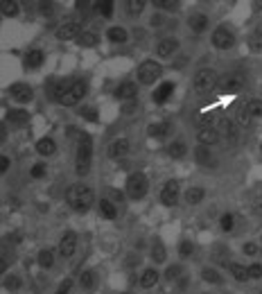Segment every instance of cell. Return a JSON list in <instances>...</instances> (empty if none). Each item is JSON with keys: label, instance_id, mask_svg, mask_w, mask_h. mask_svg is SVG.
Here are the masks:
<instances>
[{"label": "cell", "instance_id": "cell-12", "mask_svg": "<svg viewBox=\"0 0 262 294\" xmlns=\"http://www.w3.org/2000/svg\"><path fill=\"white\" fill-rule=\"evenodd\" d=\"M220 132H217L215 127H201L197 132V141H199V145H203V147H212V145H217L220 143Z\"/></svg>", "mask_w": 262, "mask_h": 294}, {"label": "cell", "instance_id": "cell-29", "mask_svg": "<svg viewBox=\"0 0 262 294\" xmlns=\"http://www.w3.org/2000/svg\"><path fill=\"white\" fill-rule=\"evenodd\" d=\"M188 25H190L192 32H203L208 27V16L206 14H192V16L188 18Z\"/></svg>", "mask_w": 262, "mask_h": 294}, {"label": "cell", "instance_id": "cell-51", "mask_svg": "<svg viewBox=\"0 0 262 294\" xmlns=\"http://www.w3.org/2000/svg\"><path fill=\"white\" fill-rule=\"evenodd\" d=\"M5 287H7V290H18V287H21V278L7 276V281H5Z\"/></svg>", "mask_w": 262, "mask_h": 294}, {"label": "cell", "instance_id": "cell-10", "mask_svg": "<svg viewBox=\"0 0 262 294\" xmlns=\"http://www.w3.org/2000/svg\"><path fill=\"white\" fill-rule=\"evenodd\" d=\"M9 95H12V98L16 100V102L27 104V102H32L34 91H32V86L23 84V81H16V84H12V86H9Z\"/></svg>", "mask_w": 262, "mask_h": 294}, {"label": "cell", "instance_id": "cell-37", "mask_svg": "<svg viewBox=\"0 0 262 294\" xmlns=\"http://www.w3.org/2000/svg\"><path fill=\"white\" fill-rule=\"evenodd\" d=\"M201 278H203L206 283H215V285H220V283L224 281V278L220 276V272H217V269H212V267H206V269H203V272H201Z\"/></svg>", "mask_w": 262, "mask_h": 294}, {"label": "cell", "instance_id": "cell-36", "mask_svg": "<svg viewBox=\"0 0 262 294\" xmlns=\"http://www.w3.org/2000/svg\"><path fill=\"white\" fill-rule=\"evenodd\" d=\"M249 204H251V208H253L255 213H260V215H262V184H260L258 188H253Z\"/></svg>", "mask_w": 262, "mask_h": 294}, {"label": "cell", "instance_id": "cell-5", "mask_svg": "<svg viewBox=\"0 0 262 294\" xmlns=\"http://www.w3.org/2000/svg\"><path fill=\"white\" fill-rule=\"evenodd\" d=\"M86 91H89V86H86L84 79H75L70 81V86H68L66 95L59 100V104H64V107H75L77 102H81L86 95Z\"/></svg>", "mask_w": 262, "mask_h": 294}, {"label": "cell", "instance_id": "cell-2", "mask_svg": "<svg viewBox=\"0 0 262 294\" xmlns=\"http://www.w3.org/2000/svg\"><path fill=\"white\" fill-rule=\"evenodd\" d=\"M91 158H93V138L89 134H81V138L77 141V158H75V167L79 177L89 175Z\"/></svg>", "mask_w": 262, "mask_h": 294}, {"label": "cell", "instance_id": "cell-21", "mask_svg": "<svg viewBox=\"0 0 262 294\" xmlns=\"http://www.w3.org/2000/svg\"><path fill=\"white\" fill-rule=\"evenodd\" d=\"M7 120L14 127H25L30 122V113L25 109H12V111H7Z\"/></svg>", "mask_w": 262, "mask_h": 294}, {"label": "cell", "instance_id": "cell-34", "mask_svg": "<svg viewBox=\"0 0 262 294\" xmlns=\"http://www.w3.org/2000/svg\"><path fill=\"white\" fill-rule=\"evenodd\" d=\"M152 260L154 263H165L167 260V249H165V244L158 240V242H154V247H152Z\"/></svg>", "mask_w": 262, "mask_h": 294}, {"label": "cell", "instance_id": "cell-39", "mask_svg": "<svg viewBox=\"0 0 262 294\" xmlns=\"http://www.w3.org/2000/svg\"><path fill=\"white\" fill-rule=\"evenodd\" d=\"M220 229L224 231V233H229V231L235 229V215H233V213H224V215H222V220H220Z\"/></svg>", "mask_w": 262, "mask_h": 294}, {"label": "cell", "instance_id": "cell-50", "mask_svg": "<svg viewBox=\"0 0 262 294\" xmlns=\"http://www.w3.org/2000/svg\"><path fill=\"white\" fill-rule=\"evenodd\" d=\"M226 256H229V251H226L224 247H215V249H212V258H215L217 263H224Z\"/></svg>", "mask_w": 262, "mask_h": 294}, {"label": "cell", "instance_id": "cell-48", "mask_svg": "<svg viewBox=\"0 0 262 294\" xmlns=\"http://www.w3.org/2000/svg\"><path fill=\"white\" fill-rule=\"evenodd\" d=\"M30 175H32V179H43V177H46V165H43V163H34Z\"/></svg>", "mask_w": 262, "mask_h": 294}, {"label": "cell", "instance_id": "cell-38", "mask_svg": "<svg viewBox=\"0 0 262 294\" xmlns=\"http://www.w3.org/2000/svg\"><path fill=\"white\" fill-rule=\"evenodd\" d=\"M246 111H249L251 118H262V100H249V102L244 104Z\"/></svg>", "mask_w": 262, "mask_h": 294}, {"label": "cell", "instance_id": "cell-54", "mask_svg": "<svg viewBox=\"0 0 262 294\" xmlns=\"http://www.w3.org/2000/svg\"><path fill=\"white\" fill-rule=\"evenodd\" d=\"M70 287H72V281H70V278H66V281L61 283L59 290H57L55 294H68V292H70Z\"/></svg>", "mask_w": 262, "mask_h": 294}, {"label": "cell", "instance_id": "cell-58", "mask_svg": "<svg viewBox=\"0 0 262 294\" xmlns=\"http://www.w3.org/2000/svg\"><path fill=\"white\" fill-rule=\"evenodd\" d=\"M260 294H262V290H260Z\"/></svg>", "mask_w": 262, "mask_h": 294}, {"label": "cell", "instance_id": "cell-47", "mask_svg": "<svg viewBox=\"0 0 262 294\" xmlns=\"http://www.w3.org/2000/svg\"><path fill=\"white\" fill-rule=\"evenodd\" d=\"M251 115H249V111H246V107H242V109H237V122L242 124V127H246V124L251 122Z\"/></svg>", "mask_w": 262, "mask_h": 294}, {"label": "cell", "instance_id": "cell-11", "mask_svg": "<svg viewBox=\"0 0 262 294\" xmlns=\"http://www.w3.org/2000/svg\"><path fill=\"white\" fill-rule=\"evenodd\" d=\"M75 251H77V233L75 231H68L59 242V254H61V258L68 260L75 256Z\"/></svg>", "mask_w": 262, "mask_h": 294}, {"label": "cell", "instance_id": "cell-31", "mask_svg": "<svg viewBox=\"0 0 262 294\" xmlns=\"http://www.w3.org/2000/svg\"><path fill=\"white\" fill-rule=\"evenodd\" d=\"M100 213H102V218H106V220L118 218V208H115V204L111 199H102L100 201Z\"/></svg>", "mask_w": 262, "mask_h": 294}, {"label": "cell", "instance_id": "cell-14", "mask_svg": "<svg viewBox=\"0 0 262 294\" xmlns=\"http://www.w3.org/2000/svg\"><path fill=\"white\" fill-rule=\"evenodd\" d=\"M215 129L220 132L222 138H229V141H235L237 138V124L233 122L231 118H220L215 124Z\"/></svg>", "mask_w": 262, "mask_h": 294}, {"label": "cell", "instance_id": "cell-9", "mask_svg": "<svg viewBox=\"0 0 262 294\" xmlns=\"http://www.w3.org/2000/svg\"><path fill=\"white\" fill-rule=\"evenodd\" d=\"M179 192H181V186H179V181H177V179L167 181V184L163 186V190H161V201H163V206H177Z\"/></svg>", "mask_w": 262, "mask_h": 294}, {"label": "cell", "instance_id": "cell-8", "mask_svg": "<svg viewBox=\"0 0 262 294\" xmlns=\"http://www.w3.org/2000/svg\"><path fill=\"white\" fill-rule=\"evenodd\" d=\"M212 46L217 48V50H229V48H233V43H235V34L229 30V27H217L215 32H212Z\"/></svg>", "mask_w": 262, "mask_h": 294}, {"label": "cell", "instance_id": "cell-7", "mask_svg": "<svg viewBox=\"0 0 262 294\" xmlns=\"http://www.w3.org/2000/svg\"><path fill=\"white\" fill-rule=\"evenodd\" d=\"M246 84V77L244 73H240V70H233V73H226L220 77V89L224 91V93H240L242 89H244Z\"/></svg>", "mask_w": 262, "mask_h": 294}, {"label": "cell", "instance_id": "cell-33", "mask_svg": "<svg viewBox=\"0 0 262 294\" xmlns=\"http://www.w3.org/2000/svg\"><path fill=\"white\" fill-rule=\"evenodd\" d=\"M167 154L172 158H183L188 154V145L183 141H174V143H169V147H167Z\"/></svg>", "mask_w": 262, "mask_h": 294}, {"label": "cell", "instance_id": "cell-41", "mask_svg": "<svg viewBox=\"0 0 262 294\" xmlns=\"http://www.w3.org/2000/svg\"><path fill=\"white\" fill-rule=\"evenodd\" d=\"M79 115H81L84 120H89V122H98V120H100L98 109H95V107H81V109H79Z\"/></svg>", "mask_w": 262, "mask_h": 294}, {"label": "cell", "instance_id": "cell-27", "mask_svg": "<svg viewBox=\"0 0 262 294\" xmlns=\"http://www.w3.org/2000/svg\"><path fill=\"white\" fill-rule=\"evenodd\" d=\"M79 285L84 287V290H93V287L98 285V274H95L93 269H84V272L79 274Z\"/></svg>", "mask_w": 262, "mask_h": 294}, {"label": "cell", "instance_id": "cell-45", "mask_svg": "<svg viewBox=\"0 0 262 294\" xmlns=\"http://www.w3.org/2000/svg\"><path fill=\"white\" fill-rule=\"evenodd\" d=\"M179 254H181V258H190L192 254H195V244H192L190 240H183V242L179 244Z\"/></svg>", "mask_w": 262, "mask_h": 294}, {"label": "cell", "instance_id": "cell-25", "mask_svg": "<svg viewBox=\"0 0 262 294\" xmlns=\"http://www.w3.org/2000/svg\"><path fill=\"white\" fill-rule=\"evenodd\" d=\"M36 263H38L41 269H52L55 267V251H52V249H41Z\"/></svg>", "mask_w": 262, "mask_h": 294}, {"label": "cell", "instance_id": "cell-23", "mask_svg": "<svg viewBox=\"0 0 262 294\" xmlns=\"http://www.w3.org/2000/svg\"><path fill=\"white\" fill-rule=\"evenodd\" d=\"M36 152L41 154V156H52V154L57 152V143L52 141L50 136L41 138V141H36Z\"/></svg>", "mask_w": 262, "mask_h": 294}, {"label": "cell", "instance_id": "cell-19", "mask_svg": "<svg viewBox=\"0 0 262 294\" xmlns=\"http://www.w3.org/2000/svg\"><path fill=\"white\" fill-rule=\"evenodd\" d=\"M43 61H46V55H43V50H27L25 52V68L27 70L41 68Z\"/></svg>", "mask_w": 262, "mask_h": 294}, {"label": "cell", "instance_id": "cell-26", "mask_svg": "<svg viewBox=\"0 0 262 294\" xmlns=\"http://www.w3.org/2000/svg\"><path fill=\"white\" fill-rule=\"evenodd\" d=\"M229 272H231V276L235 278V281H240V283L249 281V267H244V265H240V263H229Z\"/></svg>", "mask_w": 262, "mask_h": 294}, {"label": "cell", "instance_id": "cell-24", "mask_svg": "<svg viewBox=\"0 0 262 294\" xmlns=\"http://www.w3.org/2000/svg\"><path fill=\"white\" fill-rule=\"evenodd\" d=\"M169 134V124L167 122H152L147 127V136L149 138H158V141H161V138H165Z\"/></svg>", "mask_w": 262, "mask_h": 294}, {"label": "cell", "instance_id": "cell-22", "mask_svg": "<svg viewBox=\"0 0 262 294\" xmlns=\"http://www.w3.org/2000/svg\"><path fill=\"white\" fill-rule=\"evenodd\" d=\"M195 161L199 163V165H203V167H212V165H215L212 152H210V149H206L203 145H199V147L195 149Z\"/></svg>", "mask_w": 262, "mask_h": 294}, {"label": "cell", "instance_id": "cell-46", "mask_svg": "<svg viewBox=\"0 0 262 294\" xmlns=\"http://www.w3.org/2000/svg\"><path fill=\"white\" fill-rule=\"evenodd\" d=\"M181 274H183L181 265H172V267H167V272H165V278H167V281H174V278H179Z\"/></svg>", "mask_w": 262, "mask_h": 294}, {"label": "cell", "instance_id": "cell-4", "mask_svg": "<svg viewBox=\"0 0 262 294\" xmlns=\"http://www.w3.org/2000/svg\"><path fill=\"white\" fill-rule=\"evenodd\" d=\"M147 190H149V179L143 172H134L127 179V195L131 199H143L147 195Z\"/></svg>", "mask_w": 262, "mask_h": 294}, {"label": "cell", "instance_id": "cell-59", "mask_svg": "<svg viewBox=\"0 0 262 294\" xmlns=\"http://www.w3.org/2000/svg\"><path fill=\"white\" fill-rule=\"evenodd\" d=\"M260 149H262V145H260Z\"/></svg>", "mask_w": 262, "mask_h": 294}, {"label": "cell", "instance_id": "cell-42", "mask_svg": "<svg viewBox=\"0 0 262 294\" xmlns=\"http://www.w3.org/2000/svg\"><path fill=\"white\" fill-rule=\"evenodd\" d=\"M145 0H129L127 3V12L131 14V16H138V14H143V9H145Z\"/></svg>", "mask_w": 262, "mask_h": 294}, {"label": "cell", "instance_id": "cell-35", "mask_svg": "<svg viewBox=\"0 0 262 294\" xmlns=\"http://www.w3.org/2000/svg\"><path fill=\"white\" fill-rule=\"evenodd\" d=\"M98 34H95V32H81L79 34V38H77V43H79L81 48H95L98 46Z\"/></svg>", "mask_w": 262, "mask_h": 294}, {"label": "cell", "instance_id": "cell-18", "mask_svg": "<svg viewBox=\"0 0 262 294\" xmlns=\"http://www.w3.org/2000/svg\"><path fill=\"white\" fill-rule=\"evenodd\" d=\"M79 25H77V23H64V25L59 27V30H57V36L61 38V41H72V38H79Z\"/></svg>", "mask_w": 262, "mask_h": 294}, {"label": "cell", "instance_id": "cell-43", "mask_svg": "<svg viewBox=\"0 0 262 294\" xmlns=\"http://www.w3.org/2000/svg\"><path fill=\"white\" fill-rule=\"evenodd\" d=\"M156 9H163V12H177L179 9V3L177 0H156Z\"/></svg>", "mask_w": 262, "mask_h": 294}, {"label": "cell", "instance_id": "cell-28", "mask_svg": "<svg viewBox=\"0 0 262 294\" xmlns=\"http://www.w3.org/2000/svg\"><path fill=\"white\" fill-rule=\"evenodd\" d=\"M106 38H109L111 43H127V30L124 27H120V25H113V27H109V32H106Z\"/></svg>", "mask_w": 262, "mask_h": 294}, {"label": "cell", "instance_id": "cell-30", "mask_svg": "<svg viewBox=\"0 0 262 294\" xmlns=\"http://www.w3.org/2000/svg\"><path fill=\"white\" fill-rule=\"evenodd\" d=\"M18 12H21V7H18L16 0H3V3H0V14H3V16L16 18Z\"/></svg>", "mask_w": 262, "mask_h": 294}, {"label": "cell", "instance_id": "cell-52", "mask_svg": "<svg viewBox=\"0 0 262 294\" xmlns=\"http://www.w3.org/2000/svg\"><path fill=\"white\" fill-rule=\"evenodd\" d=\"M38 12H41L43 16H50V14H52V3H48V0L38 3Z\"/></svg>", "mask_w": 262, "mask_h": 294}, {"label": "cell", "instance_id": "cell-13", "mask_svg": "<svg viewBox=\"0 0 262 294\" xmlns=\"http://www.w3.org/2000/svg\"><path fill=\"white\" fill-rule=\"evenodd\" d=\"M115 98L122 100V102H134L136 95H138V86L134 84V81H122V84H118V89H115Z\"/></svg>", "mask_w": 262, "mask_h": 294}, {"label": "cell", "instance_id": "cell-15", "mask_svg": "<svg viewBox=\"0 0 262 294\" xmlns=\"http://www.w3.org/2000/svg\"><path fill=\"white\" fill-rule=\"evenodd\" d=\"M177 50H179V41L174 36L161 38V41H158V46H156V55L161 57V59H167V57H172Z\"/></svg>", "mask_w": 262, "mask_h": 294}, {"label": "cell", "instance_id": "cell-16", "mask_svg": "<svg viewBox=\"0 0 262 294\" xmlns=\"http://www.w3.org/2000/svg\"><path fill=\"white\" fill-rule=\"evenodd\" d=\"M129 149H131V143L127 141V138H118V141L111 143L109 158H124L129 154Z\"/></svg>", "mask_w": 262, "mask_h": 294}, {"label": "cell", "instance_id": "cell-49", "mask_svg": "<svg viewBox=\"0 0 262 294\" xmlns=\"http://www.w3.org/2000/svg\"><path fill=\"white\" fill-rule=\"evenodd\" d=\"M249 278H253V281H260L262 278V265L260 263L249 265Z\"/></svg>", "mask_w": 262, "mask_h": 294}, {"label": "cell", "instance_id": "cell-20", "mask_svg": "<svg viewBox=\"0 0 262 294\" xmlns=\"http://www.w3.org/2000/svg\"><path fill=\"white\" fill-rule=\"evenodd\" d=\"M158 276H161V274H158V269L147 267L143 274H140V287H143V290H152V287L158 283Z\"/></svg>", "mask_w": 262, "mask_h": 294}, {"label": "cell", "instance_id": "cell-3", "mask_svg": "<svg viewBox=\"0 0 262 294\" xmlns=\"http://www.w3.org/2000/svg\"><path fill=\"white\" fill-rule=\"evenodd\" d=\"M217 84H220V75L212 68L197 70L195 79H192V86H195V91H199V93H208V91H212Z\"/></svg>", "mask_w": 262, "mask_h": 294}, {"label": "cell", "instance_id": "cell-6", "mask_svg": "<svg viewBox=\"0 0 262 294\" xmlns=\"http://www.w3.org/2000/svg\"><path fill=\"white\" fill-rule=\"evenodd\" d=\"M163 75V68H161V64L158 61H143V64L138 66V81L140 84H145V86H149V84H154V81H158V77Z\"/></svg>", "mask_w": 262, "mask_h": 294}, {"label": "cell", "instance_id": "cell-44", "mask_svg": "<svg viewBox=\"0 0 262 294\" xmlns=\"http://www.w3.org/2000/svg\"><path fill=\"white\" fill-rule=\"evenodd\" d=\"M98 12L104 18H111V14H113V3H111V0H100V3H98Z\"/></svg>", "mask_w": 262, "mask_h": 294}, {"label": "cell", "instance_id": "cell-1", "mask_svg": "<svg viewBox=\"0 0 262 294\" xmlns=\"http://www.w3.org/2000/svg\"><path fill=\"white\" fill-rule=\"evenodd\" d=\"M66 199H68V204H70L72 211H77V213H86V211H91V206L95 204V192L84 184H75V186L68 188Z\"/></svg>", "mask_w": 262, "mask_h": 294}, {"label": "cell", "instance_id": "cell-17", "mask_svg": "<svg viewBox=\"0 0 262 294\" xmlns=\"http://www.w3.org/2000/svg\"><path fill=\"white\" fill-rule=\"evenodd\" d=\"M174 89H177V86H174V81H163V84L154 91V102H156V104H165L169 98H172Z\"/></svg>", "mask_w": 262, "mask_h": 294}, {"label": "cell", "instance_id": "cell-57", "mask_svg": "<svg viewBox=\"0 0 262 294\" xmlns=\"http://www.w3.org/2000/svg\"><path fill=\"white\" fill-rule=\"evenodd\" d=\"M134 109H136V102H131V104H127V107H124L122 111H124V113H131Z\"/></svg>", "mask_w": 262, "mask_h": 294}, {"label": "cell", "instance_id": "cell-56", "mask_svg": "<svg viewBox=\"0 0 262 294\" xmlns=\"http://www.w3.org/2000/svg\"><path fill=\"white\" fill-rule=\"evenodd\" d=\"M7 170H9V158L3 156L0 158V172H7Z\"/></svg>", "mask_w": 262, "mask_h": 294}, {"label": "cell", "instance_id": "cell-55", "mask_svg": "<svg viewBox=\"0 0 262 294\" xmlns=\"http://www.w3.org/2000/svg\"><path fill=\"white\" fill-rule=\"evenodd\" d=\"M165 25V18L161 16V14H154L152 16V27H163Z\"/></svg>", "mask_w": 262, "mask_h": 294}, {"label": "cell", "instance_id": "cell-32", "mask_svg": "<svg viewBox=\"0 0 262 294\" xmlns=\"http://www.w3.org/2000/svg\"><path fill=\"white\" fill-rule=\"evenodd\" d=\"M203 197H206V192H203V188H199V186L190 188V190L186 192V201H188V204H190V206L201 204V201H203Z\"/></svg>", "mask_w": 262, "mask_h": 294}, {"label": "cell", "instance_id": "cell-40", "mask_svg": "<svg viewBox=\"0 0 262 294\" xmlns=\"http://www.w3.org/2000/svg\"><path fill=\"white\" fill-rule=\"evenodd\" d=\"M217 120H220V118H217L212 111H206V113L199 115V124H201V127H215Z\"/></svg>", "mask_w": 262, "mask_h": 294}, {"label": "cell", "instance_id": "cell-53", "mask_svg": "<svg viewBox=\"0 0 262 294\" xmlns=\"http://www.w3.org/2000/svg\"><path fill=\"white\" fill-rule=\"evenodd\" d=\"M242 251H244L246 256H255V254H258V247H255L253 242H246L244 247H242Z\"/></svg>", "mask_w": 262, "mask_h": 294}]
</instances>
